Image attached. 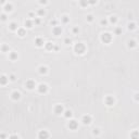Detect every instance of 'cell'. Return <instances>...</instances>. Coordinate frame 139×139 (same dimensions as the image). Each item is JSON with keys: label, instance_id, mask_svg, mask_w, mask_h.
I'll use <instances>...</instances> for the list:
<instances>
[{"label": "cell", "instance_id": "6da1fadb", "mask_svg": "<svg viewBox=\"0 0 139 139\" xmlns=\"http://www.w3.org/2000/svg\"><path fill=\"white\" fill-rule=\"evenodd\" d=\"M74 52L78 56H83V54L86 52V46L84 43H77L74 45Z\"/></svg>", "mask_w": 139, "mask_h": 139}, {"label": "cell", "instance_id": "7a4b0ae2", "mask_svg": "<svg viewBox=\"0 0 139 139\" xmlns=\"http://www.w3.org/2000/svg\"><path fill=\"white\" fill-rule=\"evenodd\" d=\"M100 39H101V41L103 44H110L111 41H112V39H113V36H112V34L109 33V32H104V33L101 34V36H100Z\"/></svg>", "mask_w": 139, "mask_h": 139}, {"label": "cell", "instance_id": "3957f363", "mask_svg": "<svg viewBox=\"0 0 139 139\" xmlns=\"http://www.w3.org/2000/svg\"><path fill=\"white\" fill-rule=\"evenodd\" d=\"M25 88L27 90H34L35 88H37V84H36V82L34 79H27L25 82Z\"/></svg>", "mask_w": 139, "mask_h": 139}, {"label": "cell", "instance_id": "277c9868", "mask_svg": "<svg viewBox=\"0 0 139 139\" xmlns=\"http://www.w3.org/2000/svg\"><path fill=\"white\" fill-rule=\"evenodd\" d=\"M48 90H49V87H48V85L45 84V83H41V84H39V85L37 86V91L41 95L47 94Z\"/></svg>", "mask_w": 139, "mask_h": 139}, {"label": "cell", "instance_id": "5b68a950", "mask_svg": "<svg viewBox=\"0 0 139 139\" xmlns=\"http://www.w3.org/2000/svg\"><path fill=\"white\" fill-rule=\"evenodd\" d=\"M64 108L62 104H56L53 108V113L56 114V115H61V114L64 113Z\"/></svg>", "mask_w": 139, "mask_h": 139}, {"label": "cell", "instance_id": "8992f818", "mask_svg": "<svg viewBox=\"0 0 139 139\" xmlns=\"http://www.w3.org/2000/svg\"><path fill=\"white\" fill-rule=\"evenodd\" d=\"M104 103L108 106H113L115 104V98L113 96H106L104 98Z\"/></svg>", "mask_w": 139, "mask_h": 139}, {"label": "cell", "instance_id": "52a82bcc", "mask_svg": "<svg viewBox=\"0 0 139 139\" xmlns=\"http://www.w3.org/2000/svg\"><path fill=\"white\" fill-rule=\"evenodd\" d=\"M67 127L71 130H76L78 128V122L76 120H70L67 123Z\"/></svg>", "mask_w": 139, "mask_h": 139}, {"label": "cell", "instance_id": "ba28073f", "mask_svg": "<svg viewBox=\"0 0 139 139\" xmlns=\"http://www.w3.org/2000/svg\"><path fill=\"white\" fill-rule=\"evenodd\" d=\"M92 122V117L89 115V114H85V115H83L82 117V123L84 125H90Z\"/></svg>", "mask_w": 139, "mask_h": 139}, {"label": "cell", "instance_id": "9c48e42d", "mask_svg": "<svg viewBox=\"0 0 139 139\" xmlns=\"http://www.w3.org/2000/svg\"><path fill=\"white\" fill-rule=\"evenodd\" d=\"M62 33H63V29H62L61 26L57 25V26H53V27H52V34H53L54 36L58 37V36H60Z\"/></svg>", "mask_w": 139, "mask_h": 139}, {"label": "cell", "instance_id": "30bf717a", "mask_svg": "<svg viewBox=\"0 0 139 139\" xmlns=\"http://www.w3.org/2000/svg\"><path fill=\"white\" fill-rule=\"evenodd\" d=\"M45 40H44L43 37H36L35 38V46L38 48H41L45 46Z\"/></svg>", "mask_w": 139, "mask_h": 139}, {"label": "cell", "instance_id": "8fae6325", "mask_svg": "<svg viewBox=\"0 0 139 139\" xmlns=\"http://www.w3.org/2000/svg\"><path fill=\"white\" fill-rule=\"evenodd\" d=\"M11 99L13 101H17V100L21 99V92L17 91V90H14V91H12L11 94Z\"/></svg>", "mask_w": 139, "mask_h": 139}, {"label": "cell", "instance_id": "7c38bea8", "mask_svg": "<svg viewBox=\"0 0 139 139\" xmlns=\"http://www.w3.org/2000/svg\"><path fill=\"white\" fill-rule=\"evenodd\" d=\"M2 8H3L5 13H10V12L13 11V5H12V3H10V2H7Z\"/></svg>", "mask_w": 139, "mask_h": 139}, {"label": "cell", "instance_id": "4fadbf2b", "mask_svg": "<svg viewBox=\"0 0 139 139\" xmlns=\"http://www.w3.org/2000/svg\"><path fill=\"white\" fill-rule=\"evenodd\" d=\"M50 137V134L47 132V130H40L38 133V138L39 139H47Z\"/></svg>", "mask_w": 139, "mask_h": 139}, {"label": "cell", "instance_id": "5bb4252c", "mask_svg": "<svg viewBox=\"0 0 139 139\" xmlns=\"http://www.w3.org/2000/svg\"><path fill=\"white\" fill-rule=\"evenodd\" d=\"M9 76H7V75H5V74H2L1 75V77H0V85L1 86H6L9 83Z\"/></svg>", "mask_w": 139, "mask_h": 139}, {"label": "cell", "instance_id": "9a60e30c", "mask_svg": "<svg viewBox=\"0 0 139 139\" xmlns=\"http://www.w3.org/2000/svg\"><path fill=\"white\" fill-rule=\"evenodd\" d=\"M34 20L32 19H27L24 21V26H25V28H33V26H34Z\"/></svg>", "mask_w": 139, "mask_h": 139}, {"label": "cell", "instance_id": "2e32d148", "mask_svg": "<svg viewBox=\"0 0 139 139\" xmlns=\"http://www.w3.org/2000/svg\"><path fill=\"white\" fill-rule=\"evenodd\" d=\"M54 44L53 43H51V41H47V43L45 44V46H44V48H45L47 51H53V49H54Z\"/></svg>", "mask_w": 139, "mask_h": 139}, {"label": "cell", "instance_id": "e0dca14e", "mask_svg": "<svg viewBox=\"0 0 139 139\" xmlns=\"http://www.w3.org/2000/svg\"><path fill=\"white\" fill-rule=\"evenodd\" d=\"M38 73H39L40 75H46V74L48 73V67L46 65H40L39 67H38Z\"/></svg>", "mask_w": 139, "mask_h": 139}, {"label": "cell", "instance_id": "ac0fdd59", "mask_svg": "<svg viewBox=\"0 0 139 139\" xmlns=\"http://www.w3.org/2000/svg\"><path fill=\"white\" fill-rule=\"evenodd\" d=\"M9 29L12 32H17V29H19V24H17V22H11V23L9 24Z\"/></svg>", "mask_w": 139, "mask_h": 139}, {"label": "cell", "instance_id": "d6986e66", "mask_svg": "<svg viewBox=\"0 0 139 139\" xmlns=\"http://www.w3.org/2000/svg\"><path fill=\"white\" fill-rule=\"evenodd\" d=\"M127 47L129 48V49H134V48H136V47H137V41H136L135 39H130V40H128Z\"/></svg>", "mask_w": 139, "mask_h": 139}, {"label": "cell", "instance_id": "ffe728a7", "mask_svg": "<svg viewBox=\"0 0 139 139\" xmlns=\"http://www.w3.org/2000/svg\"><path fill=\"white\" fill-rule=\"evenodd\" d=\"M17 33L20 37H24V36L26 35V28L25 27H19V29L17 31Z\"/></svg>", "mask_w": 139, "mask_h": 139}, {"label": "cell", "instance_id": "44dd1931", "mask_svg": "<svg viewBox=\"0 0 139 139\" xmlns=\"http://www.w3.org/2000/svg\"><path fill=\"white\" fill-rule=\"evenodd\" d=\"M9 59L11 60V61H15V60H17V52H15V51L9 52Z\"/></svg>", "mask_w": 139, "mask_h": 139}, {"label": "cell", "instance_id": "7402d4cb", "mask_svg": "<svg viewBox=\"0 0 139 139\" xmlns=\"http://www.w3.org/2000/svg\"><path fill=\"white\" fill-rule=\"evenodd\" d=\"M78 5L80 8H87L89 6V2L88 0H78Z\"/></svg>", "mask_w": 139, "mask_h": 139}, {"label": "cell", "instance_id": "603a6c76", "mask_svg": "<svg viewBox=\"0 0 139 139\" xmlns=\"http://www.w3.org/2000/svg\"><path fill=\"white\" fill-rule=\"evenodd\" d=\"M137 28V24L135 22H129L127 24V29L128 31H135Z\"/></svg>", "mask_w": 139, "mask_h": 139}, {"label": "cell", "instance_id": "cb8c5ba5", "mask_svg": "<svg viewBox=\"0 0 139 139\" xmlns=\"http://www.w3.org/2000/svg\"><path fill=\"white\" fill-rule=\"evenodd\" d=\"M117 21H118V19L116 15H111V17H109V23L113 24V25H115V24L117 23Z\"/></svg>", "mask_w": 139, "mask_h": 139}, {"label": "cell", "instance_id": "d4e9b609", "mask_svg": "<svg viewBox=\"0 0 139 139\" xmlns=\"http://www.w3.org/2000/svg\"><path fill=\"white\" fill-rule=\"evenodd\" d=\"M64 117L67 118V120H70V118H72V116H73V112H72L71 110H65L63 113Z\"/></svg>", "mask_w": 139, "mask_h": 139}, {"label": "cell", "instance_id": "484cf974", "mask_svg": "<svg viewBox=\"0 0 139 139\" xmlns=\"http://www.w3.org/2000/svg\"><path fill=\"white\" fill-rule=\"evenodd\" d=\"M61 22H62L63 24L70 23V17H68L67 15H62V17H61Z\"/></svg>", "mask_w": 139, "mask_h": 139}, {"label": "cell", "instance_id": "4316f807", "mask_svg": "<svg viewBox=\"0 0 139 139\" xmlns=\"http://www.w3.org/2000/svg\"><path fill=\"white\" fill-rule=\"evenodd\" d=\"M37 15L39 17H45V15H46V10L45 9H38L37 10Z\"/></svg>", "mask_w": 139, "mask_h": 139}, {"label": "cell", "instance_id": "83f0119b", "mask_svg": "<svg viewBox=\"0 0 139 139\" xmlns=\"http://www.w3.org/2000/svg\"><path fill=\"white\" fill-rule=\"evenodd\" d=\"M9 51H10V47L8 45H6V44H3V45L1 46V52L6 53V52H9Z\"/></svg>", "mask_w": 139, "mask_h": 139}, {"label": "cell", "instance_id": "f1b7e54d", "mask_svg": "<svg viewBox=\"0 0 139 139\" xmlns=\"http://www.w3.org/2000/svg\"><path fill=\"white\" fill-rule=\"evenodd\" d=\"M109 24V21L106 19H101L100 20V25L101 26H106Z\"/></svg>", "mask_w": 139, "mask_h": 139}, {"label": "cell", "instance_id": "f546056e", "mask_svg": "<svg viewBox=\"0 0 139 139\" xmlns=\"http://www.w3.org/2000/svg\"><path fill=\"white\" fill-rule=\"evenodd\" d=\"M130 137H132V138H139V132L134 130V132L130 134Z\"/></svg>", "mask_w": 139, "mask_h": 139}, {"label": "cell", "instance_id": "4dcf8cb0", "mask_svg": "<svg viewBox=\"0 0 139 139\" xmlns=\"http://www.w3.org/2000/svg\"><path fill=\"white\" fill-rule=\"evenodd\" d=\"M86 20H87V22L91 23V22L95 20V17H94V15H92V14H88L87 17H86Z\"/></svg>", "mask_w": 139, "mask_h": 139}, {"label": "cell", "instance_id": "1f68e13d", "mask_svg": "<svg viewBox=\"0 0 139 139\" xmlns=\"http://www.w3.org/2000/svg\"><path fill=\"white\" fill-rule=\"evenodd\" d=\"M92 134L95 135V136H99V134H100V129L98 127H95L94 129H92Z\"/></svg>", "mask_w": 139, "mask_h": 139}, {"label": "cell", "instance_id": "d6a6232c", "mask_svg": "<svg viewBox=\"0 0 139 139\" xmlns=\"http://www.w3.org/2000/svg\"><path fill=\"white\" fill-rule=\"evenodd\" d=\"M114 34H115V35H121V34H122V27H116V28L114 29Z\"/></svg>", "mask_w": 139, "mask_h": 139}, {"label": "cell", "instance_id": "836d02e7", "mask_svg": "<svg viewBox=\"0 0 139 139\" xmlns=\"http://www.w3.org/2000/svg\"><path fill=\"white\" fill-rule=\"evenodd\" d=\"M9 79H10V82H15V80H17V76H15L14 74H10Z\"/></svg>", "mask_w": 139, "mask_h": 139}, {"label": "cell", "instance_id": "e575fe53", "mask_svg": "<svg viewBox=\"0 0 139 139\" xmlns=\"http://www.w3.org/2000/svg\"><path fill=\"white\" fill-rule=\"evenodd\" d=\"M34 23H35V25H39V24L41 23L40 17H35V19H34Z\"/></svg>", "mask_w": 139, "mask_h": 139}, {"label": "cell", "instance_id": "d590c367", "mask_svg": "<svg viewBox=\"0 0 139 139\" xmlns=\"http://www.w3.org/2000/svg\"><path fill=\"white\" fill-rule=\"evenodd\" d=\"M72 32H73V34H75V35L79 33V28H78V26H74L73 29H72Z\"/></svg>", "mask_w": 139, "mask_h": 139}, {"label": "cell", "instance_id": "8d00e7d4", "mask_svg": "<svg viewBox=\"0 0 139 139\" xmlns=\"http://www.w3.org/2000/svg\"><path fill=\"white\" fill-rule=\"evenodd\" d=\"M64 44H65V45H71L72 44V39H70V38H65V39H64Z\"/></svg>", "mask_w": 139, "mask_h": 139}, {"label": "cell", "instance_id": "74e56055", "mask_svg": "<svg viewBox=\"0 0 139 139\" xmlns=\"http://www.w3.org/2000/svg\"><path fill=\"white\" fill-rule=\"evenodd\" d=\"M88 2H89V6H95L98 2V0H88Z\"/></svg>", "mask_w": 139, "mask_h": 139}, {"label": "cell", "instance_id": "f35d334b", "mask_svg": "<svg viewBox=\"0 0 139 139\" xmlns=\"http://www.w3.org/2000/svg\"><path fill=\"white\" fill-rule=\"evenodd\" d=\"M134 99H135V101L139 102V92H136V94L134 95Z\"/></svg>", "mask_w": 139, "mask_h": 139}, {"label": "cell", "instance_id": "ab89813d", "mask_svg": "<svg viewBox=\"0 0 139 139\" xmlns=\"http://www.w3.org/2000/svg\"><path fill=\"white\" fill-rule=\"evenodd\" d=\"M28 17L32 20H34L35 19V13H34V12H28Z\"/></svg>", "mask_w": 139, "mask_h": 139}, {"label": "cell", "instance_id": "60d3db41", "mask_svg": "<svg viewBox=\"0 0 139 139\" xmlns=\"http://www.w3.org/2000/svg\"><path fill=\"white\" fill-rule=\"evenodd\" d=\"M48 2H49L48 0H39V3H40L41 6H46Z\"/></svg>", "mask_w": 139, "mask_h": 139}, {"label": "cell", "instance_id": "b9f144b4", "mask_svg": "<svg viewBox=\"0 0 139 139\" xmlns=\"http://www.w3.org/2000/svg\"><path fill=\"white\" fill-rule=\"evenodd\" d=\"M1 21L2 22L7 21V15H6V13H2V14H1Z\"/></svg>", "mask_w": 139, "mask_h": 139}, {"label": "cell", "instance_id": "7bdbcfd3", "mask_svg": "<svg viewBox=\"0 0 139 139\" xmlns=\"http://www.w3.org/2000/svg\"><path fill=\"white\" fill-rule=\"evenodd\" d=\"M50 24H51L52 26H57L58 25V21H57V20H52V21L50 22Z\"/></svg>", "mask_w": 139, "mask_h": 139}, {"label": "cell", "instance_id": "ee69618b", "mask_svg": "<svg viewBox=\"0 0 139 139\" xmlns=\"http://www.w3.org/2000/svg\"><path fill=\"white\" fill-rule=\"evenodd\" d=\"M9 138H20L17 135H11V136H9Z\"/></svg>", "mask_w": 139, "mask_h": 139}, {"label": "cell", "instance_id": "f6af8a7d", "mask_svg": "<svg viewBox=\"0 0 139 139\" xmlns=\"http://www.w3.org/2000/svg\"><path fill=\"white\" fill-rule=\"evenodd\" d=\"M59 49H60V48H59V46H57V45H56V46H54L53 51H59Z\"/></svg>", "mask_w": 139, "mask_h": 139}, {"label": "cell", "instance_id": "bcb514c9", "mask_svg": "<svg viewBox=\"0 0 139 139\" xmlns=\"http://www.w3.org/2000/svg\"><path fill=\"white\" fill-rule=\"evenodd\" d=\"M0 1H1V6H2V7L6 5V3H7V2H6V0H0Z\"/></svg>", "mask_w": 139, "mask_h": 139}, {"label": "cell", "instance_id": "7dc6e473", "mask_svg": "<svg viewBox=\"0 0 139 139\" xmlns=\"http://www.w3.org/2000/svg\"><path fill=\"white\" fill-rule=\"evenodd\" d=\"M0 137H1V138H6V135L5 134H1V136H0Z\"/></svg>", "mask_w": 139, "mask_h": 139}]
</instances>
